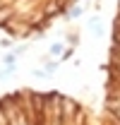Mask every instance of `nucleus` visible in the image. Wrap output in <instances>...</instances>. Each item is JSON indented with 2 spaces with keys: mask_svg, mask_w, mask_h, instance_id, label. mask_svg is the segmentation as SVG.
Masks as SVG:
<instances>
[{
  "mask_svg": "<svg viewBox=\"0 0 120 125\" xmlns=\"http://www.w3.org/2000/svg\"><path fill=\"white\" fill-rule=\"evenodd\" d=\"M82 15V7H70V10H67V17H70V19H72V17H79Z\"/></svg>",
  "mask_w": 120,
  "mask_h": 125,
  "instance_id": "1",
  "label": "nucleus"
},
{
  "mask_svg": "<svg viewBox=\"0 0 120 125\" xmlns=\"http://www.w3.org/2000/svg\"><path fill=\"white\" fill-rule=\"evenodd\" d=\"M50 55H62V46L60 43H53L50 46Z\"/></svg>",
  "mask_w": 120,
  "mask_h": 125,
  "instance_id": "2",
  "label": "nucleus"
},
{
  "mask_svg": "<svg viewBox=\"0 0 120 125\" xmlns=\"http://www.w3.org/2000/svg\"><path fill=\"white\" fill-rule=\"evenodd\" d=\"M0 46H2V48H10V46H12V39H2Z\"/></svg>",
  "mask_w": 120,
  "mask_h": 125,
  "instance_id": "3",
  "label": "nucleus"
}]
</instances>
